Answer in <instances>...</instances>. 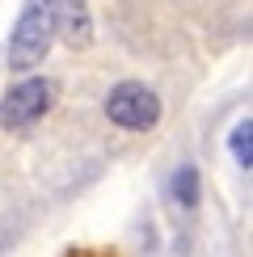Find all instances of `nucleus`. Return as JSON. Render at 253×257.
Instances as JSON below:
<instances>
[{"label": "nucleus", "mask_w": 253, "mask_h": 257, "mask_svg": "<svg viewBox=\"0 0 253 257\" xmlns=\"http://www.w3.org/2000/svg\"><path fill=\"white\" fill-rule=\"evenodd\" d=\"M173 198H177L182 211H194L198 207V198H203V181H198V169L194 165H182L173 173Z\"/></svg>", "instance_id": "nucleus-5"}, {"label": "nucleus", "mask_w": 253, "mask_h": 257, "mask_svg": "<svg viewBox=\"0 0 253 257\" xmlns=\"http://www.w3.org/2000/svg\"><path fill=\"white\" fill-rule=\"evenodd\" d=\"M55 101V84L47 76H26L0 97V131H21V126L38 122Z\"/></svg>", "instance_id": "nucleus-3"}, {"label": "nucleus", "mask_w": 253, "mask_h": 257, "mask_svg": "<svg viewBox=\"0 0 253 257\" xmlns=\"http://www.w3.org/2000/svg\"><path fill=\"white\" fill-rule=\"evenodd\" d=\"M51 17H55V38H63L72 51L93 47V13H89V0H51Z\"/></svg>", "instance_id": "nucleus-4"}, {"label": "nucleus", "mask_w": 253, "mask_h": 257, "mask_svg": "<svg viewBox=\"0 0 253 257\" xmlns=\"http://www.w3.org/2000/svg\"><path fill=\"white\" fill-rule=\"evenodd\" d=\"M105 118L122 131H152L161 122V97L140 80H122L105 97Z\"/></svg>", "instance_id": "nucleus-2"}, {"label": "nucleus", "mask_w": 253, "mask_h": 257, "mask_svg": "<svg viewBox=\"0 0 253 257\" xmlns=\"http://www.w3.org/2000/svg\"><path fill=\"white\" fill-rule=\"evenodd\" d=\"M228 148H232V156H236V165L249 173V169H253V122H249V118L232 126V135H228Z\"/></svg>", "instance_id": "nucleus-6"}, {"label": "nucleus", "mask_w": 253, "mask_h": 257, "mask_svg": "<svg viewBox=\"0 0 253 257\" xmlns=\"http://www.w3.org/2000/svg\"><path fill=\"white\" fill-rule=\"evenodd\" d=\"M55 42V17H51V0H26L21 17L9 34V68L13 72H30L51 55Z\"/></svg>", "instance_id": "nucleus-1"}]
</instances>
